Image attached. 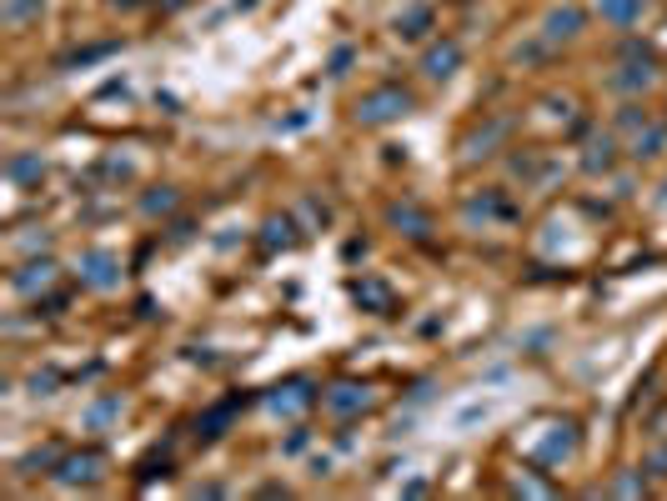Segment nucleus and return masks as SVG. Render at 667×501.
I'll return each instance as SVG.
<instances>
[{"label": "nucleus", "mask_w": 667, "mask_h": 501, "mask_svg": "<svg viewBox=\"0 0 667 501\" xmlns=\"http://www.w3.org/2000/svg\"><path fill=\"white\" fill-rule=\"evenodd\" d=\"M652 81H657V71H652V51H647V46H627V61L607 76V86H612L617 96H642Z\"/></svg>", "instance_id": "nucleus-4"}, {"label": "nucleus", "mask_w": 667, "mask_h": 501, "mask_svg": "<svg viewBox=\"0 0 667 501\" xmlns=\"http://www.w3.org/2000/svg\"><path fill=\"white\" fill-rule=\"evenodd\" d=\"M577 446H582L577 421H547L542 436H532V456H537L542 466H562V461H572Z\"/></svg>", "instance_id": "nucleus-2"}, {"label": "nucleus", "mask_w": 667, "mask_h": 501, "mask_svg": "<svg viewBox=\"0 0 667 501\" xmlns=\"http://www.w3.org/2000/svg\"><path fill=\"white\" fill-rule=\"evenodd\" d=\"M241 406H246V396H231V401L211 406V411H206V416L196 421V436H201V441H216V436H221V431L231 426V416H236Z\"/></svg>", "instance_id": "nucleus-15"}, {"label": "nucleus", "mask_w": 667, "mask_h": 501, "mask_svg": "<svg viewBox=\"0 0 667 501\" xmlns=\"http://www.w3.org/2000/svg\"><path fill=\"white\" fill-rule=\"evenodd\" d=\"M582 26H587V11L582 6H552L542 16V41L547 46H567V41L582 36Z\"/></svg>", "instance_id": "nucleus-9"}, {"label": "nucleus", "mask_w": 667, "mask_h": 501, "mask_svg": "<svg viewBox=\"0 0 667 501\" xmlns=\"http://www.w3.org/2000/svg\"><path fill=\"white\" fill-rule=\"evenodd\" d=\"M392 26H397V36H402V41H422V36L432 31V6H407Z\"/></svg>", "instance_id": "nucleus-18"}, {"label": "nucleus", "mask_w": 667, "mask_h": 501, "mask_svg": "<svg viewBox=\"0 0 667 501\" xmlns=\"http://www.w3.org/2000/svg\"><path fill=\"white\" fill-rule=\"evenodd\" d=\"M111 416H121V396H106V401L91 411V426H106Z\"/></svg>", "instance_id": "nucleus-26"}, {"label": "nucleus", "mask_w": 667, "mask_h": 501, "mask_svg": "<svg viewBox=\"0 0 667 501\" xmlns=\"http://www.w3.org/2000/svg\"><path fill=\"white\" fill-rule=\"evenodd\" d=\"M662 151H667V126L662 121H647L642 131H632V151H627L632 161H657Z\"/></svg>", "instance_id": "nucleus-14"}, {"label": "nucleus", "mask_w": 667, "mask_h": 501, "mask_svg": "<svg viewBox=\"0 0 667 501\" xmlns=\"http://www.w3.org/2000/svg\"><path fill=\"white\" fill-rule=\"evenodd\" d=\"M387 221H392L402 236H412V241H427V236H432V216H427L422 206H412V201L387 206Z\"/></svg>", "instance_id": "nucleus-13"}, {"label": "nucleus", "mask_w": 667, "mask_h": 501, "mask_svg": "<svg viewBox=\"0 0 667 501\" xmlns=\"http://www.w3.org/2000/svg\"><path fill=\"white\" fill-rule=\"evenodd\" d=\"M412 111H417V96H412L407 86L387 81V86L367 91V96L352 106V121L367 126V131H377V126H392V121H402V116H412Z\"/></svg>", "instance_id": "nucleus-1"}, {"label": "nucleus", "mask_w": 667, "mask_h": 501, "mask_svg": "<svg viewBox=\"0 0 667 501\" xmlns=\"http://www.w3.org/2000/svg\"><path fill=\"white\" fill-rule=\"evenodd\" d=\"M266 406H271L276 416H301V411H311V406H316V386H311L306 376H291V381L271 386Z\"/></svg>", "instance_id": "nucleus-8"}, {"label": "nucleus", "mask_w": 667, "mask_h": 501, "mask_svg": "<svg viewBox=\"0 0 667 501\" xmlns=\"http://www.w3.org/2000/svg\"><path fill=\"white\" fill-rule=\"evenodd\" d=\"M347 66H352V51H337V56H331V76H347Z\"/></svg>", "instance_id": "nucleus-28"}, {"label": "nucleus", "mask_w": 667, "mask_h": 501, "mask_svg": "<svg viewBox=\"0 0 667 501\" xmlns=\"http://www.w3.org/2000/svg\"><path fill=\"white\" fill-rule=\"evenodd\" d=\"M592 6L607 26H637L642 21V0H592Z\"/></svg>", "instance_id": "nucleus-17"}, {"label": "nucleus", "mask_w": 667, "mask_h": 501, "mask_svg": "<svg viewBox=\"0 0 667 501\" xmlns=\"http://www.w3.org/2000/svg\"><path fill=\"white\" fill-rule=\"evenodd\" d=\"M41 6H46V0H6V21H11V26H26Z\"/></svg>", "instance_id": "nucleus-24"}, {"label": "nucleus", "mask_w": 667, "mask_h": 501, "mask_svg": "<svg viewBox=\"0 0 667 501\" xmlns=\"http://www.w3.org/2000/svg\"><path fill=\"white\" fill-rule=\"evenodd\" d=\"M56 276H61V271H56V261H51V256H41V261H26V266H16V271H11V291H16V296H41V291H51V286H56Z\"/></svg>", "instance_id": "nucleus-10"}, {"label": "nucleus", "mask_w": 667, "mask_h": 501, "mask_svg": "<svg viewBox=\"0 0 667 501\" xmlns=\"http://www.w3.org/2000/svg\"><path fill=\"white\" fill-rule=\"evenodd\" d=\"M6 176H11L16 186H41V176H46L41 151H36V156H11V161H6Z\"/></svg>", "instance_id": "nucleus-19"}, {"label": "nucleus", "mask_w": 667, "mask_h": 501, "mask_svg": "<svg viewBox=\"0 0 667 501\" xmlns=\"http://www.w3.org/2000/svg\"><path fill=\"white\" fill-rule=\"evenodd\" d=\"M111 6H121V11H131V6H141V0H111Z\"/></svg>", "instance_id": "nucleus-29"}, {"label": "nucleus", "mask_w": 667, "mask_h": 501, "mask_svg": "<svg viewBox=\"0 0 667 501\" xmlns=\"http://www.w3.org/2000/svg\"><path fill=\"white\" fill-rule=\"evenodd\" d=\"M176 206H181V191H176V186H151V191L141 196V211H146V216H171Z\"/></svg>", "instance_id": "nucleus-21"}, {"label": "nucleus", "mask_w": 667, "mask_h": 501, "mask_svg": "<svg viewBox=\"0 0 667 501\" xmlns=\"http://www.w3.org/2000/svg\"><path fill=\"white\" fill-rule=\"evenodd\" d=\"M512 491H517V496H552V481H537V476L522 471V476L512 481Z\"/></svg>", "instance_id": "nucleus-25"}, {"label": "nucleus", "mask_w": 667, "mask_h": 501, "mask_svg": "<svg viewBox=\"0 0 667 501\" xmlns=\"http://www.w3.org/2000/svg\"><path fill=\"white\" fill-rule=\"evenodd\" d=\"M607 496H647V476L642 471H617L607 481Z\"/></svg>", "instance_id": "nucleus-22"}, {"label": "nucleus", "mask_w": 667, "mask_h": 501, "mask_svg": "<svg viewBox=\"0 0 667 501\" xmlns=\"http://www.w3.org/2000/svg\"><path fill=\"white\" fill-rule=\"evenodd\" d=\"M642 471H652V476H667V441L647 451V461H642Z\"/></svg>", "instance_id": "nucleus-27"}, {"label": "nucleus", "mask_w": 667, "mask_h": 501, "mask_svg": "<svg viewBox=\"0 0 667 501\" xmlns=\"http://www.w3.org/2000/svg\"><path fill=\"white\" fill-rule=\"evenodd\" d=\"M612 166H617V141H612L607 131L587 136V146H582V171H587V176H607Z\"/></svg>", "instance_id": "nucleus-12"}, {"label": "nucleus", "mask_w": 667, "mask_h": 501, "mask_svg": "<svg viewBox=\"0 0 667 501\" xmlns=\"http://www.w3.org/2000/svg\"><path fill=\"white\" fill-rule=\"evenodd\" d=\"M417 71H422L427 81H452V76L462 71V46H457L452 36H442V41H432V46L422 51V61H417Z\"/></svg>", "instance_id": "nucleus-7"}, {"label": "nucleus", "mask_w": 667, "mask_h": 501, "mask_svg": "<svg viewBox=\"0 0 667 501\" xmlns=\"http://www.w3.org/2000/svg\"><path fill=\"white\" fill-rule=\"evenodd\" d=\"M502 136H507V121L497 116V121H487L482 131H472V141H467V156H472V161H477V156H492V146H497Z\"/></svg>", "instance_id": "nucleus-20"}, {"label": "nucleus", "mask_w": 667, "mask_h": 501, "mask_svg": "<svg viewBox=\"0 0 667 501\" xmlns=\"http://www.w3.org/2000/svg\"><path fill=\"white\" fill-rule=\"evenodd\" d=\"M372 386L367 381H337V386H326L321 391V406L337 416V421H352V416H362V411H372Z\"/></svg>", "instance_id": "nucleus-5"}, {"label": "nucleus", "mask_w": 667, "mask_h": 501, "mask_svg": "<svg viewBox=\"0 0 667 501\" xmlns=\"http://www.w3.org/2000/svg\"><path fill=\"white\" fill-rule=\"evenodd\" d=\"M76 271H81V281H86L91 291H111V286L121 281V256L106 251V246H91V251H81Z\"/></svg>", "instance_id": "nucleus-6"}, {"label": "nucleus", "mask_w": 667, "mask_h": 501, "mask_svg": "<svg viewBox=\"0 0 667 501\" xmlns=\"http://www.w3.org/2000/svg\"><path fill=\"white\" fill-rule=\"evenodd\" d=\"M61 486H96L106 476V451L101 446H81V451H61L56 471H51Z\"/></svg>", "instance_id": "nucleus-3"}, {"label": "nucleus", "mask_w": 667, "mask_h": 501, "mask_svg": "<svg viewBox=\"0 0 667 501\" xmlns=\"http://www.w3.org/2000/svg\"><path fill=\"white\" fill-rule=\"evenodd\" d=\"M296 246V221L291 216H271L266 226H261V251H291Z\"/></svg>", "instance_id": "nucleus-16"}, {"label": "nucleus", "mask_w": 667, "mask_h": 501, "mask_svg": "<svg viewBox=\"0 0 667 501\" xmlns=\"http://www.w3.org/2000/svg\"><path fill=\"white\" fill-rule=\"evenodd\" d=\"M352 301H357L362 311H372V316H397V291H392L387 281H377V276L352 281Z\"/></svg>", "instance_id": "nucleus-11"}, {"label": "nucleus", "mask_w": 667, "mask_h": 501, "mask_svg": "<svg viewBox=\"0 0 667 501\" xmlns=\"http://www.w3.org/2000/svg\"><path fill=\"white\" fill-rule=\"evenodd\" d=\"M647 121H652V116H647V106H642V101H627V106L617 111V131H642Z\"/></svg>", "instance_id": "nucleus-23"}]
</instances>
